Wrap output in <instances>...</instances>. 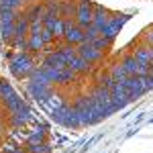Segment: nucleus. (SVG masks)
Segmentation results:
<instances>
[{
    "instance_id": "nucleus-8",
    "label": "nucleus",
    "mask_w": 153,
    "mask_h": 153,
    "mask_svg": "<svg viewBox=\"0 0 153 153\" xmlns=\"http://www.w3.org/2000/svg\"><path fill=\"white\" fill-rule=\"evenodd\" d=\"M27 92L31 98H35L37 102H47L51 96L55 94V86H41V84H33V82H27Z\"/></svg>"
},
{
    "instance_id": "nucleus-28",
    "label": "nucleus",
    "mask_w": 153,
    "mask_h": 153,
    "mask_svg": "<svg viewBox=\"0 0 153 153\" xmlns=\"http://www.w3.org/2000/svg\"><path fill=\"white\" fill-rule=\"evenodd\" d=\"M141 80H143V86H145V90H147V92H151V90H153V71H149L147 76H143Z\"/></svg>"
},
{
    "instance_id": "nucleus-6",
    "label": "nucleus",
    "mask_w": 153,
    "mask_h": 153,
    "mask_svg": "<svg viewBox=\"0 0 153 153\" xmlns=\"http://www.w3.org/2000/svg\"><path fill=\"white\" fill-rule=\"evenodd\" d=\"M63 43H70L74 47H78L80 43H84V29L76 21H65V27H63Z\"/></svg>"
},
{
    "instance_id": "nucleus-29",
    "label": "nucleus",
    "mask_w": 153,
    "mask_h": 153,
    "mask_svg": "<svg viewBox=\"0 0 153 153\" xmlns=\"http://www.w3.org/2000/svg\"><path fill=\"white\" fill-rule=\"evenodd\" d=\"M141 39L145 41V43H149V45L153 47V27H149V29H147V31L143 33V37H141Z\"/></svg>"
},
{
    "instance_id": "nucleus-13",
    "label": "nucleus",
    "mask_w": 153,
    "mask_h": 153,
    "mask_svg": "<svg viewBox=\"0 0 153 153\" xmlns=\"http://www.w3.org/2000/svg\"><path fill=\"white\" fill-rule=\"evenodd\" d=\"M68 68H70L71 71H76L78 76H86V74H92V71H94V65H92L90 61H86L84 57H80V55H76L74 59H70Z\"/></svg>"
},
{
    "instance_id": "nucleus-12",
    "label": "nucleus",
    "mask_w": 153,
    "mask_h": 153,
    "mask_svg": "<svg viewBox=\"0 0 153 153\" xmlns=\"http://www.w3.org/2000/svg\"><path fill=\"white\" fill-rule=\"evenodd\" d=\"M31 108H29V104L25 102L16 112H12V114H8V123H10L12 127H16V129H21V127H25L29 120H31Z\"/></svg>"
},
{
    "instance_id": "nucleus-31",
    "label": "nucleus",
    "mask_w": 153,
    "mask_h": 153,
    "mask_svg": "<svg viewBox=\"0 0 153 153\" xmlns=\"http://www.w3.org/2000/svg\"><path fill=\"white\" fill-rule=\"evenodd\" d=\"M151 71H153V63H151Z\"/></svg>"
},
{
    "instance_id": "nucleus-4",
    "label": "nucleus",
    "mask_w": 153,
    "mask_h": 153,
    "mask_svg": "<svg viewBox=\"0 0 153 153\" xmlns=\"http://www.w3.org/2000/svg\"><path fill=\"white\" fill-rule=\"evenodd\" d=\"M94 8H96V4L92 0H78V8H76V19L74 21L82 29L90 27L94 23Z\"/></svg>"
},
{
    "instance_id": "nucleus-25",
    "label": "nucleus",
    "mask_w": 153,
    "mask_h": 153,
    "mask_svg": "<svg viewBox=\"0 0 153 153\" xmlns=\"http://www.w3.org/2000/svg\"><path fill=\"white\" fill-rule=\"evenodd\" d=\"M92 45H94V47H98L100 51H104V53H106L110 47H112V43H110L108 39H104V37H98L96 41H92Z\"/></svg>"
},
{
    "instance_id": "nucleus-10",
    "label": "nucleus",
    "mask_w": 153,
    "mask_h": 153,
    "mask_svg": "<svg viewBox=\"0 0 153 153\" xmlns=\"http://www.w3.org/2000/svg\"><path fill=\"white\" fill-rule=\"evenodd\" d=\"M110 98H112V104H114V108L118 110H123V108H127L129 106V94H127V90H125V86L120 82H117L112 88H110Z\"/></svg>"
},
{
    "instance_id": "nucleus-5",
    "label": "nucleus",
    "mask_w": 153,
    "mask_h": 153,
    "mask_svg": "<svg viewBox=\"0 0 153 153\" xmlns=\"http://www.w3.org/2000/svg\"><path fill=\"white\" fill-rule=\"evenodd\" d=\"M129 21V14H120V12H112V16H110V21L106 25L104 29H102V37L108 39L110 43L117 39V35L120 33V29L125 27V23Z\"/></svg>"
},
{
    "instance_id": "nucleus-22",
    "label": "nucleus",
    "mask_w": 153,
    "mask_h": 153,
    "mask_svg": "<svg viewBox=\"0 0 153 153\" xmlns=\"http://www.w3.org/2000/svg\"><path fill=\"white\" fill-rule=\"evenodd\" d=\"M98 37H102V31H100L96 25H90V27H86V29H84V41L92 43V41H96Z\"/></svg>"
},
{
    "instance_id": "nucleus-11",
    "label": "nucleus",
    "mask_w": 153,
    "mask_h": 153,
    "mask_svg": "<svg viewBox=\"0 0 153 153\" xmlns=\"http://www.w3.org/2000/svg\"><path fill=\"white\" fill-rule=\"evenodd\" d=\"M131 53L135 55V57L139 59L141 63H147V65H151V61H153V47L149 45V43H145V41H139L135 47L131 49Z\"/></svg>"
},
{
    "instance_id": "nucleus-30",
    "label": "nucleus",
    "mask_w": 153,
    "mask_h": 153,
    "mask_svg": "<svg viewBox=\"0 0 153 153\" xmlns=\"http://www.w3.org/2000/svg\"><path fill=\"white\" fill-rule=\"evenodd\" d=\"M8 153H27V149H19V147H10V149H8Z\"/></svg>"
},
{
    "instance_id": "nucleus-20",
    "label": "nucleus",
    "mask_w": 153,
    "mask_h": 153,
    "mask_svg": "<svg viewBox=\"0 0 153 153\" xmlns=\"http://www.w3.org/2000/svg\"><path fill=\"white\" fill-rule=\"evenodd\" d=\"M108 74H110L117 82H120V84H125V82H127V78H129V74H127L125 68H123V63H120V61L110 63V65H108Z\"/></svg>"
},
{
    "instance_id": "nucleus-19",
    "label": "nucleus",
    "mask_w": 153,
    "mask_h": 153,
    "mask_svg": "<svg viewBox=\"0 0 153 153\" xmlns=\"http://www.w3.org/2000/svg\"><path fill=\"white\" fill-rule=\"evenodd\" d=\"M14 29H16V21H0V37H2L6 43H12V39H14Z\"/></svg>"
},
{
    "instance_id": "nucleus-26",
    "label": "nucleus",
    "mask_w": 153,
    "mask_h": 153,
    "mask_svg": "<svg viewBox=\"0 0 153 153\" xmlns=\"http://www.w3.org/2000/svg\"><path fill=\"white\" fill-rule=\"evenodd\" d=\"M12 47L16 51H29V37L27 39H12Z\"/></svg>"
},
{
    "instance_id": "nucleus-27",
    "label": "nucleus",
    "mask_w": 153,
    "mask_h": 153,
    "mask_svg": "<svg viewBox=\"0 0 153 153\" xmlns=\"http://www.w3.org/2000/svg\"><path fill=\"white\" fill-rule=\"evenodd\" d=\"M41 39L45 41V45H51V43L55 41V35H53L49 29H45V27H43V29H41Z\"/></svg>"
},
{
    "instance_id": "nucleus-2",
    "label": "nucleus",
    "mask_w": 153,
    "mask_h": 153,
    "mask_svg": "<svg viewBox=\"0 0 153 153\" xmlns=\"http://www.w3.org/2000/svg\"><path fill=\"white\" fill-rule=\"evenodd\" d=\"M71 104H74V108L78 110V117H80L82 127H92V125H96V123H100V120H102V118L98 117V112H96L94 102H92L90 94L78 96Z\"/></svg>"
},
{
    "instance_id": "nucleus-18",
    "label": "nucleus",
    "mask_w": 153,
    "mask_h": 153,
    "mask_svg": "<svg viewBox=\"0 0 153 153\" xmlns=\"http://www.w3.org/2000/svg\"><path fill=\"white\" fill-rule=\"evenodd\" d=\"M45 141H47V129H45V127H41V129L31 131V135H29V137H27V141H25V147L39 145V143H45Z\"/></svg>"
},
{
    "instance_id": "nucleus-3",
    "label": "nucleus",
    "mask_w": 153,
    "mask_h": 153,
    "mask_svg": "<svg viewBox=\"0 0 153 153\" xmlns=\"http://www.w3.org/2000/svg\"><path fill=\"white\" fill-rule=\"evenodd\" d=\"M118 61L123 63V68L127 70V74H129V76H141V78H143V76H147V74L151 71V65L141 63V61L135 57L131 51H129V53H123V57L118 59Z\"/></svg>"
},
{
    "instance_id": "nucleus-16",
    "label": "nucleus",
    "mask_w": 153,
    "mask_h": 153,
    "mask_svg": "<svg viewBox=\"0 0 153 153\" xmlns=\"http://www.w3.org/2000/svg\"><path fill=\"white\" fill-rule=\"evenodd\" d=\"M31 33V23L25 16V12L21 10V16L16 19V29H14V39H27Z\"/></svg>"
},
{
    "instance_id": "nucleus-1",
    "label": "nucleus",
    "mask_w": 153,
    "mask_h": 153,
    "mask_svg": "<svg viewBox=\"0 0 153 153\" xmlns=\"http://www.w3.org/2000/svg\"><path fill=\"white\" fill-rule=\"evenodd\" d=\"M35 68H37V63L31 51H16L10 57V74L16 80H27Z\"/></svg>"
},
{
    "instance_id": "nucleus-7",
    "label": "nucleus",
    "mask_w": 153,
    "mask_h": 153,
    "mask_svg": "<svg viewBox=\"0 0 153 153\" xmlns=\"http://www.w3.org/2000/svg\"><path fill=\"white\" fill-rule=\"evenodd\" d=\"M76 49H78V55H80V57H84L86 61H90L92 65L100 63V61L104 59V55H106L104 51H100L98 47H94V45H92V43H88V41L80 43Z\"/></svg>"
},
{
    "instance_id": "nucleus-23",
    "label": "nucleus",
    "mask_w": 153,
    "mask_h": 153,
    "mask_svg": "<svg viewBox=\"0 0 153 153\" xmlns=\"http://www.w3.org/2000/svg\"><path fill=\"white\" fill-rule=\"evenodd\" d=\"M2 8H12V10H23L27 6V0H0Z\"/></svg>"
},
{
    "instance_id": "nucleus-21",
    "label": "nucleus",
    "mask_w": 153,
    "mask_h": 153,
    "mask_svg": "<svg viewBox=\"0 0 153 153\" xmlns=\"http://www.w3.org/2000/svg\"><path fill=\"white\" fill-rule=\"evenodd\" d=\"M45 47H47V45H45V41L41 39V33H39V35H29V51H31V53H39V51H43Z\"/></svg>"
},
{
    "instance_id": "nucleus-17",
    "label": "nucleus",
    "mask_w": 153,
    "mask_h": 153,
    "mask_svg": "<svg viewBox=\"0 0 153 153\" xmlns=\"http://www.w3.org/2000/svg\"><path fill=\"white\" fill-rule=\"evenodd\" d=\"M110 16H112V12L108 10V8H104V6H96V8H94V23H92V25H96V27L102 31L106 25H108Z\"/></svg>"
},
{
    "instance_id": "nucleus-15",
    "label": "nucleus",
    "mask_w": 153,
    "mask_h": 153,
    "mask_svg": "<svg viewBox=\"0 0 153 153\" xmlns=\"http://www.w3.org/2000/svg\"><path fill=\"white\" fill-rule=\"evenodd\" d=\"M76 8H78L76 0H59V16L63 21H74L76 19Z\"/></svg>"
},
{
    "instance_id": "nucleus-24",
    "label": "nucleus",
    "mask_w": 153,
    "mask_h": 153,
    "mask_svg": "<svg viewBox=\"0 0 153 153\" xmlns=\"http://www.w3.org/2000/svg\"><path fill=\"white\" fill-rule=\"evenodd\" d=\"M27 153H51V145L47 141L39 143V145H31V147H25Z\"/></svg>"
},
{
    "instance_id": "nucleus-9",
    "label": "nucleus",
    "mask_w": 153,
    "mask_h": 153,
    "mask_svg": "<svg viewBox=\"0 0 153 153\" xmlns=\"http://www.w3.org/2000/svg\"><path fill=\"white\" fill-rule=\"evenodd\" d=\"M123 86H125V90H127V94H129L131 102H135V100H139L143 94H147V90H145V86H143L141 76H129L127 82L123 84Z\"/></svg>"
},
{
    "instance_id": "nucleus-14",
    "label": "nucleus",
    "mask_w": 153,
    "mask_h": 153,
    "mask_svg": "<svg viewBox=\"0 0 153 153\" xmlns=\"http://www.w3.org/2000/svg\"><path fill=\"white\" fill-rule=\"evenodd\" d=\"M43 65H47V68H51V70H63V68H68V61H65L63 55H61V51L55 49V51H51V53L45 55Z\"/></svg>"
}]
</instances>
